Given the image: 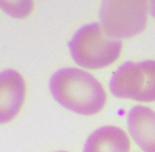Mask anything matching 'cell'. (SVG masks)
Wrapping results in <instances>:
<instances>
[{
    "label": "cell",
    "mask_w": 155,
    "mask_h": 152,
    "mask_svg": "<svg viewBox=\"0 0 155 152\" xmlns=\"http://www.w3.org/2000/svg\"><path fill=\"white\" fill-rule=\"evenodd\" d=\"M150 11H151V14L155 16V1L150 2Z\"/></svg>",
    "instance_id": "cell-9"
},
{
    "label": "cell",
    "mask_w": 155,
    "mask_h": 152,
    "mask_svg": "<svg viewBox=\"0 0 155 152\" xmlns=\"http://www.w3.org/2000/svg\"><path fill=\"white\" fill-rule=\"evenodd\" d=\"M25 97V81L15 70L0 72V124L11 121L19 113Z\"/></svg>",
    "instance_id": "cell-5"
},
{
    "label": "cell",
    "mask_w": 155,
    "mask_h": 152,
    "mask_svg": "<svg viewBox=\"0 0 155 152\" xmlns=\"http://www.w3.org/2000/svg\"><path fill=\"white\" fill-rule=\"evenodd\" d=\"M73 59L86 69H101L112 64L119 57L123 45L109 37L101 25L91 23L80 28L69 43Z\"/></svg>",
    "instance_id": "cell-2"
},
{
    "label": "cell",
    "mask_w": 155,
    "mask_h": 152,
    "mask_svg": "<svg viewBox=\"0 0 155 152\" xmlns=\"http://www.w3.org/2000/svg\"><path fill=\"white\" fill-rule=\"evenodd\" d=\"M110 90L118 98L151 103L155 101V60L126 62L113 74Z\"/></svg>",
    "instance_id": "cell-4"
},
{
    "label": "cell",
    "mask_w": 155,
    "mask_h": 152,
    "mask_svg": "<svg viewBox=\"0 0 155 152\" xmlns=\"http://www.w3.org/2000/svg\"><path fill=\"white\" fill-rule=\"evenodd\" d=\"M32 1H0V8L15 18H25L33 11Z\"/></svg>",
    "instance_id": "cell-8"
},
{
    "label": "cell",
    "mask_w": 155,
    "mask_h": 152,
    "mask_svg": "<svg viewBox=\"0 0 155 152\" xmlns=\"http://www.w3.org/2000/svg\"><path fill=\"white\" fill-rule=\"evenodd\" d=\"M58 152H65V151H58Z\"/></svg>",
    "instance_id": "cell-10"
},
{
    "label": "cell",
    "mask_w": 155,
    "mask_h": 152,
    "mask_svg": "<svg viewBox=\"0 0 155 152\" xmlns=\"http://www.w3.org/2000/svg\"><path fill=\"white\" fill-rule=\"evenodd\" d=\"M50 90L57 103L81 115L98 113L107 101L100 82L90 73L76 68H63L54 73Z\"/></svg>",
    "instance_id": "cell-1"
},
{
    "label": "cell",
    "mask_w": 155,
    "mask_h": 152,
    "mask_svg": "<svg viewBox=\"0 0 155 152\" xmlns=\"http://www.w3.org/2000/svg\"><path fill=\"white\" fill-rule=\"evenodd\" d=\"M130 145V140L124 130L114 126H106L89 136L84 152H129Z\"/></svg>",
    "instance_id": "cell-7"
},
{
    "label": "cell",
    "mask_w": 155,
    "mask_h": 152,
    "mask_svg": "<svg viewBox=\"0 0 155 152\" xmlns=\"http://www.w3.org/2000/svg\"><path fill=\"white\" fill-rule=\"evenodd\" d=\"M104 31L113 39H127L147 27L148 4L145 1H104L100 8Z\"/></svg>",
    "instance_id": "cell-3"
},
{
    "label": "cell",
    "mask_w": 155,
    "mask_h": 152,
    "mask_svg": "<svg viewBox=\"0 0 155 152\" xmlns=\"http://www.w3.org/2000/svg\"><path fill=\"white\" fill-rule=\"evenodd\" d=\"M131 136L145 152H155V112L150 108L136 106L128 114Z\"/></svg>",
    "instance_id": "cell-6"
}]
</instances>
